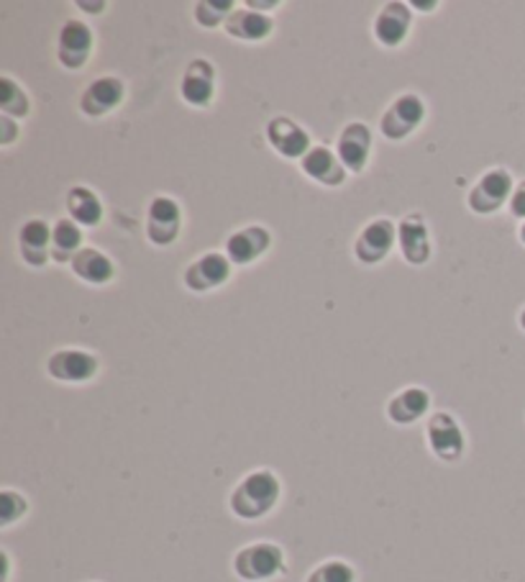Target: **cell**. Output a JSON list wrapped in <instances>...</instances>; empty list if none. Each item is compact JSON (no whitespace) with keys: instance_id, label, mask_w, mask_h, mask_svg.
<instances>
[{"instance_id":"cell-1","label":"cell","mask_w":525,"mask_h":582,"mask_svg":"<svg viewBox=\"0 0 525 582\" xmlns=\"http://www.w3.org/2000/svg\"><path fill=\"white\" fill-rule=\"evenodd\" d=\"M282 495V482L272 470H254L231 490L229 508L241 521H259L272 514Z\"/></svg>"},{"instance_id":"cell-2","label":"cell","mask_w":525,"mask_h":582,"mask_svg":"<svg viewBox=\"0 0 525 582\" xmlns=\"http://www.w3.org/2000/svg\"><path fill=\"white\" fill-rule=\"evenodd\" d=\"M233 572L239 580L246 582H267L285 572V552L274 542H254L241 546L233 557Z\"/></svg>"},{"instance_id":"cell-3","label":"cell","mask_w":525,"mask_h":582,"mask_svg":"<svg viewBox=\"0 0 525 582\" xmlns=\"http://www.w3.org/2000/svg\"><path fill=\"white\" fill-rule=\"evenodd\" d=\"M425 439H428V450L441 463H459L466 452L464 429L446 410H436V414L428 416V421H425Z\"/></svg>"},{"instance_id":"cell-4","label":"cell","mask_w":525,"mask_h":582,"mask_svg":"<svg viewBox=\"0 0 525 582\" xmlns=\"http://www.w3.org/2000/svg\"><path fill=\"white\" fill-rule=\"evenodd\" d=\"M513 190V175L505 167H492L474 182L470 195H466V205L477 216H489V213H498L502 205L510 203Z\"/></svg>"},{"instance_id":"cell-5","label":"cell","mask_w":525,"mask_h":582,"mask_svg":"<svg viewBox=\"0 0 525 582\" xmlns=\"http://www.w3.org/2000/svg\"><path fill=\"white\" fill-rule=\"evenodd\" d=\"M425 118V101L415 93L397 96L380 118V131L387 141H402L421 129Z\"/></svg>"},{"instance_id":"cell-6","label":"cell","mask_w":525,"mask_h":582,"mask_svg":"<svg viewBox=\"0 0 525 582\" xmlns=\"http://www.w3.org/2000/svg\"><path fill=\"white\" fill-rule=\"evenodd\" d=\"M92 49H95V37L92 28L82 21L69 18L62 24L56 34V60L65 69H82L90 62Z\"/></svg>"},{"instance_id":"cell-7","label":"cell","mask_w":525,"mask_h":582,"mask_svg":"<svg viewBox=\"0 0 525 582\" xmlns=\"http://www.w3.org/2000/svg\"><path fill=\"white\" fill-rule=\"evenodd\" d=\"M101 370V362L92 352L85 350H56L47 359V375L56 382H67V385H82L90 382Z\"/></svg>"},{"instance_id":"cell-8","label":"cell","mask_w":525,"mask_h":582,"mask_svg":"<svg viewBox=\"0 0 525 582\" xmlns=\"http://www.w3.org/2000/svg\"><path fill=\"white\" fill-rule=\"evenodd\" d=\"M397 246V226L389 222V218H374L369 222L364 229L359 231L357 241H354V257H357L361 265H380L389 257Z\"/></svg>"},{"instance_id":"cell-9","label":"cell","mask_w":525,"mask_h":582,"mask_svg":"<svg viewBox=\"0 0 525 582\" xmlns=\"http://www.w3.org/2000/svg\"><path fill=\"white\" fill-rule=\"evenodd\" d=\"M182 231V208L175 198L157 195L146 208V237L154 246H172Z\"/></svg>"},{"instance_id":"cell-10","label":"cell","mask_w":525,"mask_h":582,"mask_svg":"<svg viewBox=\"0 0 525 582\" xmlns=\"http://www.w3.org/2000/svg\"><path fill=\"white\" fill-rule=\"evenodd\" d=\"M413 13L415 11L410 9L408 3H402V0H389V3H385L377 11V16H374V39L387 49L402 47L410 37V28H413Z\"/></svg>"},{"instance_id":"cell-11","label":"cell","mask_w":525,"mask_h":582,"mask_svg":"<svg viewBox=\"0 0 525 582\" xmlns=\"http://www.w3.org/2000/svg\"><path fill=\"white\" fill-rule=\"evenodd\" d=\"M231 278V260L221 252H205L184 269V288L193 293H210Z\"/></svg>"},{"instance_id":"cell-12","label":"cell","mask_w":525,"mask_h":582,"mask_svg":"<svg viewBox=\"0 0 525 582\" xmlns=\"http://www.w3.org/2000/svg\"><path fill=\"white\" fill-rule=\"evenodd\" d=\"M397 250H400L402 260L413 267H423L425 262L434 254V244H431L428 224L421 213H408L400 224H397Z\"/></svg>"},{"instance_id":"cell-13","label":"cell","mask_w":525,"mask_h":582,"mask_svg":"<svg viewBox=\"0 0 525 582\" xmlns=\"http://www.w3.org/2000/svg\"><path fill=\"white\" fill-rule=\"evenodd\" d=\"M267 141L280 157L303 160L310 152V134L290 116H274L267 124Z\"/></svg>"},{"instance_id":"cell-14","label":"cell","mask_w":525,"mask_h":582,"mask_svg":"<svg viewBox=\"0 0 525 582\" xmlns=\"http://www.w3.org/2000/svg\"><path fill=\"white\" fill-rule=\"evenodd\" d=\"M372 129L367 124H361V121H354V124L344 126L342 134H338L336 154L344 162V167L357 175L367 169L369 157H372Z\"/></svg>"},{"instance_id":"cell-15","label":"cell","mask_w":525,"mask_h":582,"mask_svg":"<svg viewBox=\"0 0 525 582\" xmlns=\"http://www.w3.org/2000/svg\"><path fill=\"white\" fill-rule=\"evenodd\" d=\"M124 98H126L124 80H118V77L113 75L98 77V80H92L88 88L82 90L80 111L90 118H103L116 111L118 105L124 103Z\"/></svg>"},{"instance_id":"cell-16","label":"cell","mask_w":525,"mask_h":582,"mask_svg":"<svg viewBox=\"0 0 525 582\" xmlns=\"http://www.w3.org/2000/svg\"><path fill=\"white\" fill-rule=\"evenodd\" d=\"M182 101L193 109H208L216 98V67L208 60H193L180 80Z\"/></svg>"},{"instance_id":"cell-17","label":"cell","mask_w":525,"mask_h":582,"mask_svg":"<svg viewBox=\"0 0 525 582\" xmlns=\"http://www.w3.org/2000/svg\"><path fill=\"white\" fill-rule=\"evenodd\" d=\"M272 246V233L265 226H246V229L233 231L226 239V257L231 260V265H254L259 257H265Z\"/></svg>"},{"instance_id":"cell-18","label":"cell","mask_w":525,"mask_h":582,"mask_svg":"<svg viewBox=\"0 0 525 582\" xmlns=\"http://www.w3.org/2000/svg\"><path fill=\"white\" fill-rule=\"evenodd\" d=\"M300 169L310 177V180L323 188L344 186L346 175H349V169H346L344 162L338 160L336 149L323 147V144L313 147L308 154H305V157L300 160Z\"/></svg>"},{"instance_id":"cell-19","label":"cell","mask_w":525,"mask_h":582,"mask_svg":"<svg viewBox=\"0 0 525 582\" xmlns=\"http://www.w3.org/2000/svg\"><path fill=\"white\" fill-rule=\"evenodd\" d=\"M18 254L28 267H44L52 260V226L44 218H28L21 226Z\"/></svg>"},{"instance_id":"cell-20","label":"cell","mask_w":525,"mask_h":582,"mask_svg":"<svg viewBox=\"0 0 525 582\" xmlns=\"http://www.w3.org/2000/svg\"><path fill=\"white\" fill-rule=\"evenodd\" d=\"M274 31V18L269 13H261L252 5H241L231 13V18L226 21V34L236 41H246V45H257L272 37Z\"/></svg>"},{"instance_id":"cell-21","label":"cell","mask_w":525,"mask_h":582,"mask_svg":"<svg viewBox=\"0 0 525 582\" xmlns=\"http://www.w3.org/2000/svg\"><path fill=\"white\" fill-rule=\"evenodd\" d=\"M387 418L397 426H410L421 421L423 416H428L431 410V393L421 385L402 388L400 393H395L387 401Z\"/></svg>"},{"instance_id":"cell-22","label":"cell","mask_w":525,"mask_h":582,"mask_svg":"<svg viewBox=\"0 0 525 582\" xmlns=\"http://www.w3.org/2000/svg\"><path fill=\"white\" fill-rule=\"evenodd\" d=\"M73 275L88 286H108L116 278V265L108 254L95 250V246H85V250L73 260Z\"/></svg>"},{"instance_id":"cell-23","label":"cell","mask_w":525,"mask_h":582,"mask_svg":"<svg viewBox=\"0 0 525 582\" xmlns=\"http://www.w3.org/2000/svg\"><path fill=\"white\" fill-rule=\"evenodd\" d=\"M67 216L82 229H95L103 222V201L95 190L88 186H75L67 190Z\"/></svg>"},{"instance_id":"cell-24","label":"cell","mask_w":525,"mask_h":582,"mask_svg":"<svg viewBox=\"0 0 525 582\" xmlns=\"http://www.w3.org/2000/svg\"><path fill=\"white\" fill-rule=\"evenodd\" d=\"M82 226L75 224L73 218H60L52 226V260L60 262V265H73V260L80 254L82 246Z\"/></svg>"},{"instance_id":"cell-25","label":"cell","mask_w":525,"mask_h":582,"mask_svg":"<svg viewBox=\"0 0 525 582\" xmlns=\"http://www.w3.org/2000/svg\"><path fill=\"white\" fill-rule=\"evenodd\" d=\"M0 113L16 121L31 113V101H28L26 90L11 75L0 77Z\"/></svg>"},{"instance_id":"cell-26","label":"cell","mask_w":525,"mask_h":582,"mask_svg":"<svg viewBox=\"0 0 525 582\" xmlns=\"http://www.w3.org/2000/svg\"><path fill=\"white\" fill-rule=\"evenodd\" d=\"M193 11L197 26L218 28L226 26V21L231 18L233 11H236V3H233V0H197Z\"/></svg>"},{"instance_id":"cell-27","label":"cell","mask_w":525,"mask_h":582,"mask_svg":"<svg viewBox=\"0 0 525 582\" xmlns=\"http://www.w3.org/2000/svg\"><path fill=\"white\" fill-rule=\"evenodd\" d=\"M357 580V574H354V567L349 562H344V559H325L316 567L313 572L308 574V580L305 582H354Z\"/></svg>"},{"instance_id":"cell-28","label":"cell","mask_w":525,"mask_h":582,"mask_svg":"<svg viewBox=\"0 0 525 582\" xmlns=\"http://www.w3.org/2000/svg\"><path fill=\"white\" fill-rule=\"evenodd\" d=\"M26 510H28V503L24 495L16 493V490L5 488L3 493H0V527L3 529L13 527L18 518L26 516Z\"/></svg>"},{"instance_id":"cell-29","label":"cell","mask_w":525,"mask_h":582,"mask_svg":"<svg viewBox=\"0 0 525 582\" xmlns=\"http://www.w3.org/2000/svg\"><path fill=\"white\" fill-rule=\"evenodd\" d=\"M21 137V126L16 118L0 116V147H11Z\"/></svg>"},{"instance_id":"cell-30","label":"cell","mask_w":525,"mask_h":582,"mask_svg":"<svg viewBox=\"0 0 525 582\" xmlns=\"http://www.w3.org/2000/svg\"><path fill=\"white\" fill-rule=\"evenodd\" d=\"M508 211L513 218H521V222H525V180L517 182L513 195H510V203H508Z\"/></svg>"},{"instance_id":"cell-31","label":"cell","mask_w":525,"mask_h":582,"mask_svg":"<svg viewBox=\"0 0 525 582\" xmlns=\"http://www.w3.org/2000/svg\"><path fill=\"white\" fill-rule=\"evenodd\" d=\"M77 9L92 11V13H103L105 9H108V3H77Z\"/></svg>"},{"instance_id":"cell-32","label":"cell","mask_w":525,"mask_h":582,"mask_svg":"<svg viewBox=\"0 0 525 582\" xmlns=\"http://www.w3.org/2000/svg\"><path fill=\"white\" fill-rule=\"evenodd\" d=\"M410 9H423V11H434V9H438V3H436V0H431V3H410Z\"/></svg>"},{"instance_id":"cell-33","label":"cell","mask_w":525,"mask_h":582,"mask_svg":"<svg viewBox=\"0 0 525 582\" xmlns=\"http://www.w3.org/2000/svg\"><path fill=\"white\" fill-rule=\"evenodd\" d=\"M517 239H521V244L525 246V222L521 224V229H517Z\"/></svg>"},{"instance_id":"cell-34","label":"cell","mask_w":525,"mask_h":582,"mask_svg":"<svg viewBox=\"0 0 525 582\" xmlns=\"http://www.w3.org/2000/svg\"><path fill=\"white\" fill-rule=\"evenodd\" d=\"M517 324H521V329L525 331V308L521 311V316H517Z\"/></svg>"}]
</instances>
